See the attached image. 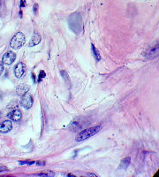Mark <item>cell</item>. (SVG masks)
I'll return each instance as SVG.
<instances>
[{"label":"cell","instance_id":"cell-7","mask_svg":"<svg viewBox=\"0 0 159 177\" xmlns=\"http://www.w3.org/2000/svg\"><path fill=\"white\" fill-rule=\"evenodd\" d=\"M7 117L10 119L11 121H21V117H22V114L21 112L19 110V108L14 109L13 111H11L10 113L7 114Z\"/></svg>","mask_w":159,"mask_h":177},{"label":"cell","instance_id":"cell-5","mask_svg":"<svg viewBox=\"0 0 159 177\" xmlns=\"http://www.w3.org/2000/svg\"><path fill=\"white\" fill-rule=\"evenodd\" d=\"M16 60V54L13 52H7L4 54L3 59H2V63L5 65H12Z\"/></svg>","mask_w":159,"mask_h":177},{"label":"cell","instance_id":"cell-22","mask_svg":"<svg viewBox=\"0 0 159 177\" xmlns=\"http://www.w3.org/2000/svg\"><path fill=\"white\" fill-rule=\"evenodd\" d=\"M37 7H38V5H37V4H35V6H34V12H35V14L37 13Z\"/></svg>","mask_w":159,"mask_h":177},{"label":"cell","instance_id":"cell-19","mask_svg":"<svg viewBox=\"0 0 159 177\" xmlns=\"http://www.w3.org/2000/svg\"><path fill=\"white\" fill-rule=\"evenodd\" d=\"M9 169L5 166H0V172H4V171H8Z\"/></svg>","mask_w":159,"mask_h":177},{"label":"cell","instance_id":"cell-8","mask_svg":"<svg viewBox=\"0 0 159 177\" xmlns=\"http://www.w3.org/2000/svg\"><path fill=\"white\" fill-rule=\"evenodd\" d=\"M12 129V122L11 121H5L0 122V133H8Z\"/></svg>","mask_w":159,"mask_h":177},{"label":"cell","instance_id":"cell-21","mask_svg":"<svg viewBox=\"0 0 159 177\" xmlns=\"http://www.w3.org/2000/svg\"><path fill=\"white\" fill-rule=\"evenodd\" d=\"M20 6H21V8L26 6V0H21V5H20Z\"/></svg>","mask_w":159,"mask_h":177},{"label":"cell","instance_id":"cell-12","mask_svg":"<svg viewBox=\"0 0 159 177\" xmlns=\"http://www.w3.org/2000/svg\"><path fill=\"white\" fill-rule=\"evenodd\" d=\"M91 46H92V52H93V55H94V57H95V60L100 61V60H101V55H100V53L98 52V50L95 48V46L94 44H92Z\"/></svg>","mask_w":159,"mask_h":177},{"label":"cell","instance_id":"cell-16","mask_svg":"<svg viewBox=\"0 0 159 177\" xmlns=\"http://www.w3.org/2000/svg\"><path fill=\"white\" fill-rule=\"evenodd\" d=\"M46 76V73L45 72L43 71V70H41L40 71V73H39V76H38V82L40 83V82H42V80Z\"/></svg>","mask_w":159,"mask_h":177},{"label":"cell","instance_id":"cell-6","mask_svg":"<svg viewBox=\"0 0 159 177\" xmlns=\"http://www.w3.org/2000/svg\"><path fill=\"white\" fill-rule=\"evenodd\" d=\"M26 71V66H25V64L22 62H19L14 67V74H15V77L20 79L22 78L24 73Z\"/></svg>","mask_w":159,"mask_h":177},{"label":"cell","instance_id":"cell-2","mask_svg":"<svg viewBox=\"0 0 159 177\" xmlns=\"http://www.w3.org/2000/svg\"><path fill=\"white\" fill-rule=\"evenodd\" d=\"M101 129H102V126L100 125L84 129L81 132H80L79 135L76 136V141L77 142L84 141L86 139H88V138H89V137H91L93 135H96L99 131H101Z\"/></svg>","mask_w":159,"mask_h":177},{"label":"cell","instance_id":"cell-1","mask_svg":"<svg viewBox=\"0 0 159 177\" xmlns=\"http://www.w3.org/2000/svg\"><path fill=\"white\" fill-rule=\"evenodd\" d=\"M69 23V27L70 29L76 34H79L81 32L82 29V21H81V17L78 12L73 13L68 20Z\"/></svg>","mask_w":159,"mask_h":177},{"label":"cell","instance_id":"cell-9","mask_svg":"<svg viewBox=\"0 0 159 177\" xmlns=\"http://www.w3.org/2000/svg\"><path fill=\"white\" fill-rule=\"evenodd\" d=\"M30 90V86L28 84H20L16 87V92L20 96H23L27 94Z\"/></svg>","mask_w":159,"mask_h":177},{"label":"cell","instance_id":"cell-4","mask_svg":"<svg viewBox=\"0 0 159 177\" xmlns=\"http://www.w3.org/2000/svg\"><path fill=\"white\" fill-rule=\"evenodd\" d=\"M32 104H33V97H32V95H30V94H25V95H23L21 99V106L23 108L28 110V109H30L32 107Z\"/></svg>","mask_w":159,"mask_h":177},{"label":"cell","instance_id":"cell-10","mask_svg":"<svg viewBox=\"0 0 159 177\" xmlns=\"http://www.w3.org/2000/svg\"><path fill=\"white\" fill-rule=\"evenodd\" d=\"M40 42H41V36H40V34L38 32H35L34 35H33V36H32L30 42H29L28 46L29 47H34V46L39 44Z\"/></svg>","mask_w":159,"mask_h":177},{"label":"cell","instance_id":"cell-17","mask_svg":"<svg viewBox=\"0 0 159 177\" xmlns=\"http://www.w3.org/2000/svg\"><path fill=\"white\" fill-rule=\"evenodd\" d=\"M34 164H35V161H21L20 162V165H29V166H31Z\"/></svg>","mask_w":159,"mask_h":177},{"label":"cell","instance_id":"cell-3","mask_svg":"<svg viewBox=\"0 0 159 177\" xmlns=\"http://www.w3.org/2000/svg\"><path fill=\"white\" fill-rule=\"evenodd\" d=\"M25 42H26L25 35L22 32H18L12 38L10 42V47L14 50H18L25 44Z\"/></svg>","mask_w":159,"mask_h":177},{"label":"cell","instance_id":"cell-15","mask_svg":"<svg viewBox=\"0 0 159 177\" xmlns=\"http://www.w3.org/2000/svg\"><path fill=\"white\" fill-rule=\"evenodd\" d=\"M60 73H61L62 77H63L64 79H65L66 82H70L69 77H68V73H66V71H65V70H61V71H60Z\"/></svg>","mask_w":159,"mask_h":177},{"label":"cell","instance_id":"cell-14","mask_svg":"<svg viewBox=\"0 0 159 177\" xmlns=\"http://www.w3.org/2000/svg\"><path fill=\"white\" fill-rule=\"evenodd\" d=\"M149 54H150V56H152V57L157 56V55L158 54V45H156L155 48L151 50V52H150Z\"/></svg>","mask_w":159,"mask_h":177},{"label":"cell","instance_id":"cell-11","mask_svg":"<svg viewBox=\"0 0 159 177\" xmlns=\"http://www.w3.org/2000/svg\"><path fill=\"white\" fill-rule=\"evenodd\" d=\"M130 163H131V158H129V157H127L126 158H124L122 161H121V163H120V165H119V169H127L128 166L130 165Z\"/></svg>","mask_w":159,"mask_h":177},{"label":"cell","instance_id":"cell-13","mask_svg":"<svg viewBox=\"0 0 159 177\" xmlns=\"http://www.w3.org/2000/svg\"><path fill=\"white\" fill-rule=\"evenodd\" d=\"M7 107H8V108H11L12 110H14V109H17V108L19 107V104H18V102H17L16 100H13V101L11 102Z\"/></svg>","mask_w":159,"mask_h":177},{"label":"cell","instance_id":"cell-18","mask_svg":"<svg viewBox=\"0 0 159 177\" xmlns=\"http://www.w3.org/2000/svg\"><path fill=\"white\" fill-rule=\"evenodd\" d=\"M38 176H54L55 175L53 173H51V174H46V173H41V174H38L37 175Z\"/></svg>","mask_w":159,"mask_h":177},{"label":"cell","instance_id":"cell-20","mask_svg":"<svg viewBox=\"0 0 159 177\" xmlns=\"http://www.w3.org/2000/svg\"><path fill=\"white\" fill-rule=\"evenodd\" d=\"M4 72V64L2 62H0V75Z\"/></svg>","mask_w":159,"mask_h":177}]
</instances>
